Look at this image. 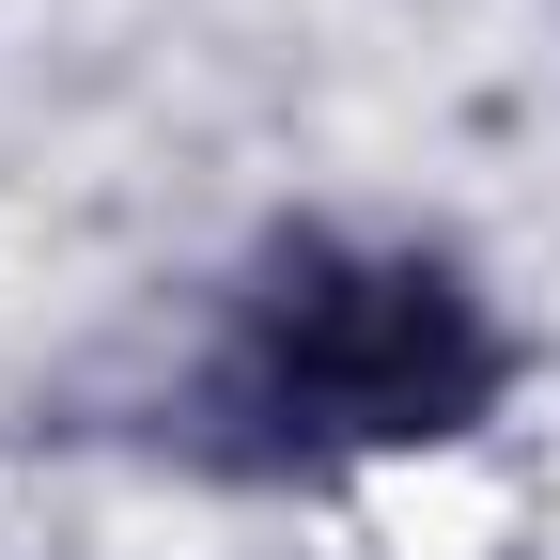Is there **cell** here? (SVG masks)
I'll return each mask as SVG.
<instances>
[{
    "label": "cell",
    "instance_id": "6da1fadb",
    "mask_svg": "<svg viewBox=\"0 0 560 560\" xmlns=\"http://www.w3.org/2000/svg\"><path fill=\"white\" fill-rule=\"evenodd\" d=\"M529 342L482 296L467 249L420 234H265L202 374L172 405V452L219 482H327L389 452H467L514 405Z\"/></svg>",
    "mask_w": 560,
    "mask_h": 560
}]
</instances>
